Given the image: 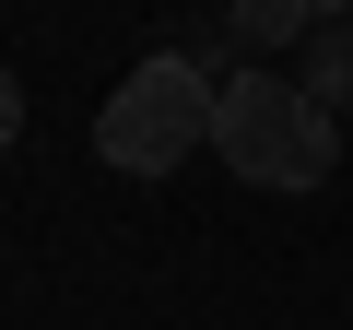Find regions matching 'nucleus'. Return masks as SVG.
Here are the masks:
<instances>
[{
  "instance_id": "1",
  "label": "nucleus",
  "mask_w": 353,
  "mask_h": 330,
  "mask_svg": "<svg viewBox=\"0 0 353 330\" xmlns=\"http://www.w3.org/2000/svg\"><path fill=\"white\" fill-rule=\"evenodd\" d=\"M212 153L236 165L248 189H318L341 165V118L294 71H236L224 83V118H212Z\"/></svg>"
},
{
  "instance_id": "2",
  "label": "nucleus",
  "mask_w": 353,
  "mask_h": 330,
  "mask_svg": "<svg viewBox=\"0 0 353 330\" xmlns=\"http://www.w3.org/2000/svg\"><path fill=\"white\" fill-rule=\"evenodd\" d=\"M212 118H224L212 71H201L189 48H153L141 71H118V95H106V118H94V153L118 165V177H165V165H189V153L212 142Z\"/></svg>"
},
{
  "instance_id": "3",
  "label": "nucleus",
  "mask_w": 353,
  "mask_h": 330,
  "mask_svg": "<svg viewBox=\"0 0 353 330\" xmlns=\"http://www.w3.org/2000/svg\"><path fill=\"white\" fill-rule=\"evenodd\" d=\"M224 24H236V48H294L318 24V0H224Z\"/></svg>"
},
{
  "instance_id": "4",
  "label": "nucleus",
  "mask_w": 353,
  "mask_h": 330,
  "mask_svg": "<svg viewBox=\"0 0 353 330\" xmlns=\"http://www.w3.org/2000/svg\"><path fill=\"white\" fill-rule=\"evenodd\" d=\"M306 95H318L330 118L353 106V24H318V36H306Z\"/></svg>"
},
{
  "instance_id": "5",
  "label": "nucleus",
  "mask_w": 353,
  "mask_h": 330,
  "mask_svg": "<svg viewBox=\"0 0 353 330\" xmlns=\"http://www.w3.org/2000/svg\"><path fill=\"white\" fill-rule=\"evenodd\" d=\"M0 142H24V83L0 71Z\"/></svg>"
},
{
  "instance_id": "6",
  "label": "nucleus",
  "mask_w": 353,
  "mask_h": 330,
  "mask_svg": "<svg viewBox=\"0 0 353 330\" xmlns=\"http://www.w3.org/2000/svg\"><path fill=\"white\" fill-rule=\"evenodd\" d=\"M318 24H353V0H318Z\"/></svg>"
}]
</instances>
